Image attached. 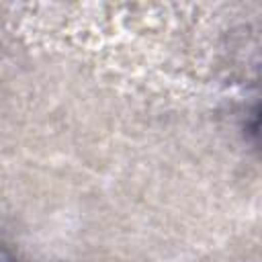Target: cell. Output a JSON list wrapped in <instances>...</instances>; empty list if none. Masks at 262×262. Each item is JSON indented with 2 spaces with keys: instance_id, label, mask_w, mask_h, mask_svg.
Returning a JSON list of instances; mask_svg holds the SVG:
<instances>
[{
  "instance_id": "6da1fadb",
  "label": "cell",
  "mask_w": 262,
  "mask_h": 262,
  "mask_svg": "<svg viewBox=\"0 0 262 262\" xmlns=\"http://www.w3.org/2000/svg\"><path fill=\"white\" fill-rule=\"evenodd\" d=\"M0 262H18V258L14 256V252L10 248H6L4 244H0Z\"/></svg>"
}]
</instances>
